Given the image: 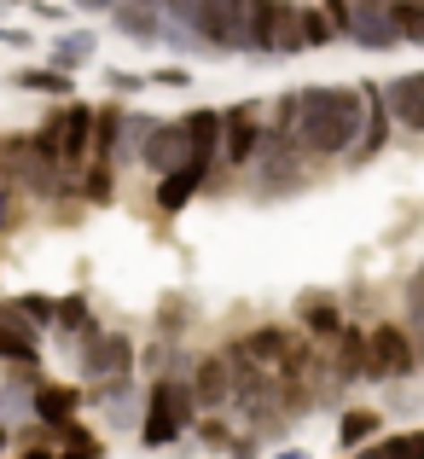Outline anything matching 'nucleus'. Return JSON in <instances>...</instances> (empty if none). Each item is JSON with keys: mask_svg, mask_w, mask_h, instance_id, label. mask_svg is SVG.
I'll return each instance as SVG.
<instances>
[{"mask_svg": "<svg viewBox=\"0 0 424 459\" xmlns=\"http://www.w3.org/2000/svg\"><path fill=\"white\" fill-rule=\"evenodd\" d=\"M360 134V93L355 88H302L290 140L308 157H349Z\"/></svg>", "mask_w": 424, "mask_h": 459, "instance_id": "f257e3e1", "label": "nucleus"}, {"mask_svg": "<svg viewBox=\"0 0 424 459\" xmlns=\"http://www.w3.org/2000/svg\"><path fill=\"white\" fill-rule=\"evenodd\" d=\"M192 425V395L180 378H157L151 395H145V419H140V442L145 448H169L180 442V430Z\"/></svg>", "mask_w": 424, "mask_h": 459, "instance_id": "f03ea898", "label": "nucleus"}, {"mask_svg": "<svg viewBox=\"0 0 424 459\" xmlns=\"http://www.w3.org/2000/svg\"><path fill=\"white\" fill-rule=\"evenodd\" d=\"M128 367H134V343L123 332H100V325L82 332V372H88V384L128 378Z\"/></svg>", "mask_w": 424, "mask_h": 459, "instance_id": "7ed1b4c3", "label": "nucleus"}, {"mask_svg": "<svg viewBox=\"0 0 424 459\" xmlns=\"http://www.w3.org/2000/svg\"><path fill=\"white\" fill-rule=\"evenodd\" d=\"M186 23L198 30V47H203V53H238V23H245V0H198Z\"/></svg>", "mask_w": 424, "mask_h": 459, "instance_id": "20e7f679", "label": "nucleus"}, {"mask_svg": "<svg viewBox=\"0 0 424 459\" xmlns=\"http://www.w3.org/2000/svg\"><path fill=\"white\" fill-rule=\"evenodd\" d=\"M419 367V349L413 337L402 332V325H372L367 332V378H407V372Z\"/></svg>", "mask_w": 424, "mask_h": 459, "instance_id": "39448f33", "label": "nucleus"}, {"mask_svg": "<svg viewBox=\"0 0 424 459\" xmlns=\"http://www.w3.org/2000/svg\"><path fill=\"white\" fill-rule=\"evenodd\" d=\"M88 134H93V105H65L53 111V152H58V175L88 163Z\"/></svg>", "mask_w": 424, "mask_h": 459, "instance_id": "423d86ee", "label": "nucleus"}, {"mask_svg": "<svg viewBox=\"0 0 424 459\" xmlns=\"http://www.w3.org/2000/svg\"><path fill=\"white\" fill-rule=\"evenodd\" d=\"M256 134H262V123H256V105H233V111H221V157L233 169H245L250 163V152H256Z\"/></svg>", "mask_w": 424, "mask_h": 459, "instance_id": "0eeeda50", "label": "nucleus"}, {"mask_svg": "<svg viewBox=\"0 0 424 459\" xmlns=\"http://www.w3.org/2000/svg\"><path fill=\"white\" fill-rule=\"evenodd\" d=\"M186 395H192V407H203V413L227 407V395H233V384H227V355H203V360H192Z\"/></svg>", "mask_w": 424, "mask_h": 459, "instance_id": "6e6552de", "label": "nucleus"}, {"mask_svg": "<svg viewBox=\"0 0 424 459\" xmlns=\"http://www.w3.org/2000/svg\"><path fill=\"white\" fill-rule=\"evenodd\" d=\"M140 163L145 169H157V175H169V169H180L186 163V134H180V123H151L145 128V140H140Z\"/></svg>", "mask_w": 424, "mask_h": 459, "instance_id": "1a4fd4ad", "label": "nucleus"}, {"mask_svg": "<svg viewBox=\"0 0 424 459\" xmlns=\"http://www.w3.org/2000/svg\"><path fill=\"white\" fill-rule=\"evenodd\" d=\"M203 180H210V163H203V157H186L180 169H169V175L157 180V210H163V215L186 210V204H192V192H198Z\"/></svg>", "mask_w": 424, "mask_h": 459, "instance_id": "9d476101", "label": "nucleus"}, {"mask_svg": "<svg viewBox=\"0 0 424 459\" xmlns=\"http://www.w3.org/2000/svg\"><path fill=\"white\" fill-rule=\"evenodd\" d=\"M343 35L355 47H367V53H390V47H402L395 41V30H390V18H384V6H349V23H343Z\"/></svg>", "mask_w": 424, "mask_h": 459, "instance_id": "9b49d317", "label": "nucleus"}, {"mask_svg": "<svg viewBox=\"0 0 424 459\" xmlns=\"http://www.w3.org/2000/svg\"><path fill=\"white\" fill-rule=\"evenodd\" d=\"M384 111H390V123L402 128H424V76L413 70V76H395L390 88H378Z\"/></svg>", "mask_w": 424, "mask_h": 459, "instance_id": "f8f14e48", "label": "nucleus"}, {"mask_svg": "<svg viewBox=\"0 0 424 459\" xmlns=\"http://www.w3.org/2000/svg\"><path fill=\"white\" fill-rule=\"evenodd\" d=\"M273 35H280V0H245L238 53H273Z\"/></svg>", "mask_w": 424, "mask_h": 459, "instance_id": "ddd939ff", "label": "nucleus"}, {"mask_svg": "<svg viewBox=\"0 0 424 459\" xmlns=\"http://www.w3.org/2000/svg\"><path fill=\"white\" fill-rule=\"evenodd\" d=\"M238 360H250V367H280V360L290 355V337H285V325H256V332H245L238 337V349H233Z\"/></svg>", "mask_w": 424, "mask_h": 459, "instance_id": "4468645a", "label": "nucleus"}, {"mask_svg": "<svg viewBox=\"0 0 424 459\" xmlns=\"http://www.w3.org/2000/svg\"><path fill=\"white\" fill-rule=\"evenodd\" d=\"M76 407H82V395L70 390V384H41V390L30 395V419H41V425H70L76 419Z\"/></svg>", "mask_w": 424, "mask_h": 459, "instance_id": "2eb2a0df", "label": "nucleus"}, {"mask_svg": "<svg viewBox=\"0 0 424 459\" xmlns=\"http://www.w3.org/2000/svg\"><path fill=\"white\" fill-rule=\"evenodd\" d=\"M180 134H186V157H203V163H215L221 111H192V117H180Z\"/></svg>", "mask_w": 424, "mask_h": 459, "instance_id": "dca6fc26", "label": "nucleus"}, {"mask_svg": "<svg viewBox=\"0 0 424 459\" xmlns=\"http://www.w3.org/2000/svg\"><path fill=\"white\" fill-rule=\"evenodd\" d=\"M111 23L128 35V41H145V47L163 35V18H157V6H128V0H117V6H111Z\"/></svg>", "mask_w": 424, "mask_h": 459, "instance_id": "f3484780", "label": "nucleus"}, {"mask_svg": "<svg viewBox=\"0 0 424 459\" xmlns=\"http://www.w3.org/2000/svg\"><path fill=\"white\" fill-rule=\"evenodd\" d=\"M332 378H367V332H337V355H332Z\"/></svg>", "mask_w": 424, "mask_h": 459, "instance_id": "a211bd4d", "label": "nucleus"}, {"mask_svg": "<svg viewBox=\"0 0 424 459\" xmlns=\"http://www.w3.org/2000/svg\"><path fill=\"white\" fill-rule=\"evenodd\" d=\"M302 325H308L314 337H337V332H343V314H337V297H325V291H308V297H302Z\"/></svg>", "mask_w": 424, "mask_h": 459, "instance_id": "6ab92c4d", "label": "nucleus"}, {"mask_svg": "<svg viewBox=\"0 0 424 459\" xmlns=\"http://www.w3.org/2000/svg\"><path fill=\"white\" fill-rule=\"evenodd\" d=\"M47 58H53L47 70L70 76L76 65H88V58H93V35H88V30H82V35H58V41H53V53H47Z\"/></svg>", "mask_w": 424, "mask_h": 459, "instance_id": "aec40b11", "label": "nucleus"}, {"mask_svg": "<svg viewBox=\"0 0 424 459\" xmlns=\"http://www.w3.org/2000/svg\"><path fill=\"white\" fill-rule=\"evenodd\" d=\"M337 437H343V448H367V442H378V437H384V419L372 413V407H355V413H343Z\"/></svg>", "mask_w": 424, "mask_h": 459, "instance_id": "412c9836", "label": "nucleus"}, {"mask_svg": "<svg viewBox=\"0 0 424 459\" xmlns=\"http://www.w3.org/2000/svg\"><path fill=\"white\" fill-rule=\"evenodd\" d=\"M384 18H390L395 41H424V6L419 0H384Z\"/></svg>", "mask_w": 424, "mask_h": 459, "instance_id": "4be33fe9", "label": "nucleus"}, {"mask_svg": "<svg viewBox=\"0 0 424 459\" xmlns=\"http://www.w3.org/2000/svg\"><path fill=\"white\" fill-rule=\"evenodd\" d=\"M157 117H145V111H123V123H117V152H111V163H134V152H140V140H145V128H151Z\"/></svg>", "mask_w": 424, "mask_h": 459, "instance_id": "5701e85b", "label": "nucleus"}, {"mask_svg": "<svg viewBox=\"0 0 424 459\" xmlns=\"http://www.w3.org/2000/svg\"><path fill=\"white\" fill-rule=\"evenodd\" d=\"M53 325L58 332H70V337H82L88 332V297H53Z\"/></svg>", "mask_w": 424, "mask_h": 459, "instance_id": "b1692460", "label": "nucleus"}, {"mask_svg": "<svg viewBox=\"0 0 424 459\" xmlns=\"http://www.w3.org/2000/svg\"><path fill=\"white\" fill-rule=\"evenodd\" d=\"M111 192H117L111 163H88V169H82V198H88V204H111Z\"/></svg>", "mask_w": 424, "mask_h": 459, "instance_id": "393cba45", "label": "nucleus"}, {"mask_svg": "<svg viewBox=\"0 0 424 459\" xmlns=\"http://www.w3.org/2000/svg\"><path fill=\"white\" fill-rule=\"evenodd\" d=\"M18 88H30V93H70L76 88V76H58V70H18Z\"/></svg>", "mask_w": 424, "mask_h": 459, "instance_id": "a878e982", "label": "nucleus"}, {"mask_svg": "<svg viewBox=\"0 0 424 459\" xmlns=\"http://www.w3.org/2000/svg\"><path fill=\"white\" fill-rule=\"evenodd\" d=\"M297 41H302V47H332L337 35H332V23H325L320 12H302V6H297Z\"/></svg>", "mask_w": 424, "mask_h": 459, "instance_id": "bb28decb", "label": "nucleus"}, {"mask_svg": "<svg viewBox=\"0 0 424 459\" xmlns=\"http://www.w3.org/2000/svg\"><path fill=\"white\" fill-rule=\"evenodd\" d=\"M0 360H6V367H35V343L18 337L12 325H0Z\"/></svg>", "mask_w": 424, "mask_h": 459, "instance_id": "cd10ccee", "label": "nucleus"}, {"mask_svg": "<svg viewBox=\"0 0 424 459\" xmlns=\"http://www.w3.org/2000/svg\"><path fill=\"white\" fill-rule=\"evenodd\" d=\"M58 437H65V448H58V459H100V442H93L82 425H58Z\"/></svg>", "mask_w": 424, "mask_h": 459, "instance_id": "c85d7f7f", "label": "nucleus"}, {"mask_svg": "<svg viewBox=\"0 0 424 459\" xmlns=\"http://www.w3.org/2000/svg\"><path fill=\"white\" fill-rule=\"evenodd\" d=\"M0 413L6 419H30V395L23 390H0Z\"/></svg>", "mask_w": 424, "mask_h": 459, "instance_id": "c756f323", "label": "nucleus"}, {"mask_svg": "<svg viewBox=\"0 0 424 459\" xmlns=\"http://www.w3.org/2000/svg\"><path fill=\"white\" fill-rule=\"evenodd\" d=\"M157 41H169L175 53H203V47H198V35H186V30H169V23H163V35H157Z\"/></svg>", "mask_w": 424, "mask_h": 459, "instance_id": "7c9ffc66", "label": "nucleus"}, {"mask_svg": "<svg viewBox=\"0 0 424 459\" xmlns=\"http://www.w3.org/2000/svg\"><path fill=\"white\" fill-rule=\"evenodd\" d=\"M12 227H18V198L0 192V233H12Z\"/></svg>", "mask_w": 424, "mask_h": 459, "instance_id": "2f4dec72", "label": "nucleus"}, {"mask_svg": "<svg viewBox=\"0 0 424 459\" xmlns=\"http://www.w3.org/2000/svg\"><path fill=\"white\" fill-rule=\"evenodd\" d=\"M355 459H395V437H378L372 448H360Z\"/></svg>", "mask_w": 424, "mask_h": 459, "instance_id": "473e14b6", "label": "nucleus"}, {"mask_svg": "<svg viewBox=\"0 0 424 459\" xmlns=\"http://www.w3.org/2000/svg\"><path fill=\"white\" fill-rule=\"evenodd\" d=\"M157 6H163V12H169V18H175V23H186V18H192V6H198V0H157Z\"/></svg>", "mask_w": 424, "mask_h": 459, "instance_id": "72a5a7b5", "label": "nucleus"}, {"mask_svg": "<svg viewBox=\"0 0 424 459\" xmlns=\"http://www.w3.org/2000/svg\"><path fill=\"white\" fill-rule=\"evenodd\" d=\"M151 82H163V88H186V82H192V76H186V70H180V65H169V70H157V76H151Z\"/></svg>", "mask_w": 424, "mask_h": 459, "instance_id": "f704fd0d", "label": "nucleus"}, {"mask_svg": "<svg viewBox=\"0 0 424 459\" xmlns=\"http://www.w3.org/2000/svg\"><path fill=\"white\" fill-rule=\"evenodd\" d=\"M140 82H145V76H134V70H111V88H117V93H134Z\"/></svg>", "mask_w": 424, "mask_h": 459, "instance_id": "c9c22d12", "label": "nucleus"}, {"mask_svg": "<svg viewBox=\"0 0 424 459\" xmlns=\"http://www.w3.org/2000/svg\"><path fill=\"white\" fill-rule=\"evenodd\" d=\"M0 41L6 47H30V30H6V23H0Z\"/></svg>", "mask_w": 424, "mask_h": 459, "instance_id": "e433bc0d", "label": "nucleus"}, {"mask_svg": "<svg viewBox=\"0 0 424 459\" xmlns=\"http://www.w3.org/2000/svg\"><path fill=\"white\" fill-rule=\"evenodd\" d=\"M76 6H82V12H111L117 0H76Z\"/></svg>", "mask_w": 424, "mask_h": 459, "instance_id": "4c0bfd02", "label": "nucleus"}, {"mask_svg": "<svg viewBox=\"0 0 424 459\" xmlns=\"http://www.w3.org/2000/svg\"><path fill=\"white\" fill-rule=\"evenodd\" d=\"M18 459H53V448H23Z\"/></svg>", "mask_w": 424, "mask_h": 459, "instance_id": "58836bf2", "label": "nucleus"}, {"mask_svg": "<svg viewBox=\"0 0 424 459\" xmlns=\"http://www.w3.org/2000/svg\"><path fill=\"white\" fill-rule=\"evenodd\" d=\"M273 459H308V454H302V448H280V454H273Z\"/></svg>", "mask_w": 424, "mask_h": 459, "instance_id": "ea45409f", "label": "nucleus"}, {"mask_svg": "<svg viewBox=\"0 0 424 459\" xmlns=\"http://www.w3.org/2000/svg\"><path fill=\"white\" fill-rule=\"evenodd\" d=\"M233 459H256V448H250V442H238V454Z\"/></svg>", "mask_w": 424, "mask_h": 459, "instance_id": "a19ab883", "label": "nucleus"}, {"mask_svg": "<svg viewBox=\"0 0 424 459\" xmlns=\"http://www.w3.org/2000/svg\"><path fill=\"white\" fill-rule=\"evenodd\" d=\"M128 6H157V0H128Z\"/></svg>", "mask_w": 424, "mask_h": 459, "instance_id": "79ce46f5", "label": "nucleus"}, {"mask_svg": "<svg viewBox=\"0 0 424 459\" xmlns=\"http://www.w3.org/2000/svg\"><path fill=\"white\" fill-rule=\"evenodd\" d=\"M360 6H384V0H360Z\"/></svg>", "mask_w": 424, "mask_h": 459, "instance_id": "37998d69", "label": "nucleus"}, {"mask_svg": "<svg viewBox=\"0 0 424 459\" xmlns=\"http://www.w3.org/2000/svg\"><path fill=\"white\" fill-rule=\"evenodd\" d=\"M0 146H6V140H0Z\"/></svg>", "mask_w": 424, "mask_h": 459, "instance_id": "c03bdc74", "label": "nucleus"}]
</instances>
